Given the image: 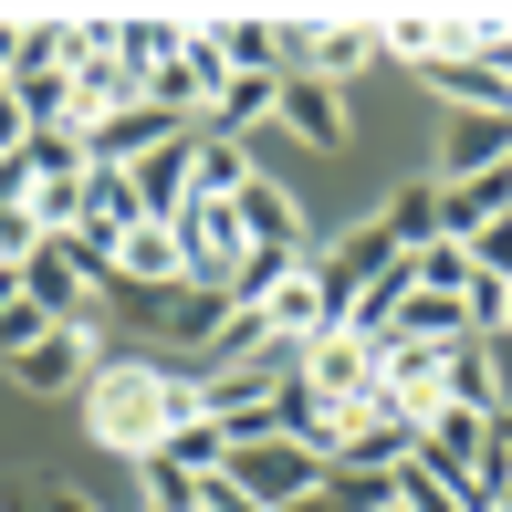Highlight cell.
<instances>
[{
	"mask_svg": "<svg viewBox=\"0 0 512 512\" xmlns=\"http://www.w3.org/2000/svg\"><path fill=\"white\" fill-rule=\"evenodd\" d=\"M115 283H126V293H178V241H168L157 220H136L126 241H115ZM115 283H105V293H115Z\"/></svg>",
	"mask_w": 512,
	"mask_h": 512,
	"instance_id": "cell-10",
	"label": "cell"
},
{
	"mask_svg": "<svg viewBox=\"0 0 512 512\" xmlns=\"http://www.w3.org/2000/svg\"><path fill=\"white\" fill-rule=\"evenodd\" d=\"M492 220H512V157L439 189V241H471V230H492Z\"/></svg>",
	"mask_w": 512,
	"mask_h": 512,
	"instance_id": "cell-8",
	"label": "cell"
},
{
	"mask_svg": "<svg viewBox=\"0 0 512 512\" xmlns=\"http://www.w3.org/2000/svg\"><path fill=\"white\" fill-rule=\"evenodd\" d=\"M387 262H398V241H387V230H377V220H356V230H345V241H335V251H304V272H314V283H324V314H335V324H345V314H356V293H366V283H377V272H387Z\"/></svg>",
	"mask_w": 512,
	"mask_h": 512,
	"instance_id": "cell-4",
	"label": "cell"
},
{
	"mask_svg": "<svg viewBox=\"0 0 512 512\" xmlns=\"http://www.w3.org/2000/svg\"><path fill=\"white\" fill-rule=\"evenodd\" d=\"M272 115H283V126L304 136V147H335V136H345V105H335V84H314V74H283Z\"/></svg>",
	"mask_w": 512,
	"mask_h": 512,
	"instance_id": "cell-13",
	"label": "cell"
},
{
	"mask_svg": "<svg viewBox=\"0 0 512 512\" xmlns=\"http://www.w3.org/2000/svg\"><path fill=\"white\" fill-rule=\"evenodd\" d=\"M42 512H95V502H84V492H53V502H42Z\"/></svg>",
	"mask_w": 512,
	"mask_h": 512,
	"instance_id": "cell-28",
	"label": "cell"
},
{
	"mask_svg": "<svg viewBox=\"0 0 512 512\" xmlns=\"http://www.w3.org/2000/svg\"><path fill=\"white\" fill-rule=\"evenodd\" d=\"M189 168H199V136H168V147H147L126 168V189H136V220H157L168 230L178 209H189Z\"/></svg>",
	"mask_w": 512,
	"mask_h": 512,
	"instance_id": "cell-6",
	"label": "cell"
},
{
	"mask_svg": "<svg viewBox=\"0 0 512 512\" xmlns=\"http://www.w3.org/2000/svg\"><path fill=\"white\" fill-rule=\"evenodd\" d=\"M11 63H21V21H0V84H11Z\"/></svg>",
	"mask_w": 512,
	"mask_h": 512,
	"instance_id": "cell-27",
	"label": "cell"
},
{
	"mask_svg": "<svg viewBox=\"0 0 512 512\" xmlns=\"http://www.w3.org/2000/svg\"><path fill=\"white\" fill-rule=\"evenodd\" d=\"M95 345H105V314H95V324H53V335H32V345L11 356V377L32 387V398H74V387L105 366Z\"/></svg>",
	"mask_w": 512,
	"mask_h": 512,
	"instance_id": "cell-3",
	"label": "cell"
},
{
	"mask_svg": "<svg viewBox=\"0 0 512 512\" xmlns=\"http://www.w3.org/2000/svg\"><path fill=\"white\" fill-rule=\"evenodd\" d=\"M209 53H220V74H283V21H199Z\"/></svg>",
	"mask_w": 512,
	"mask_h": 512,
	"instance_id": "cell-11",
	"label": "cell"
},
{
	"mask_svg": "<svg viewBox=\"0 0 512 512\" xmlns=\"http://www.w3.org/2000/svg\"><path fill=\"white\" fill-rule=\"evenodd\" d=\"M502 157H512V115H460V126H450V147H439V189H450V178L502 168Z\"/></svg>",
	"mask_w": 512,
	"mask_h": 512,
	"instance_id": "cell-12",
	"label": "cell"
},
{
	"mask_svg": "<svg viewBox=\"0 0 512 512\" xmlns=\"http://www.w3.org/2000/svg\"><path fill=\"white\" fill-rule=\"evenodd\" d=\"M398 262H408V283H418V293H450V304H471V283H481L460 241H418V251H398Z\"/></svg>",
	"mask_w": 512,
	"mask_h": 512,
	"instance_id": "cell-16",
	"label": "cell"
},
{
	"mask_svg": "<svg viewBox=\"0 0 512 512\" xmlns=\"http://www.w3.org/2000/svg\"><path fill=\"white\" fill-rule=\"evenodd\" d=\"M178 42H189V21H115V53H126L136 95H147V84H157V74L178 63Z\"/></svg>",
	"mask_w": 512,
	"mask_h": 512,
	"instance_id": "cell-15",
	"label": "cell"
},
{
	"mask_svg": "<svg viewBox=\"0 0 512 512\" xmlns=\"http://www.w3.org/2000/svg\"><path fill=\"white\" fill-rule=\"evenodd\" d=\"M230 220H241V251H304V220H293V199L272 189L262 168H251L241 199H230Z\"/></svg>",
	"mask_w": 512,
	"mask_h": 512,
	"instance_id": "cell-9",
	"label": "cell"
},
{
	"mask_svg": "<svg viewBox=\"0 0 512 512\" xmlns=\"http://www.w3.org/2000/svg\"><path fill=\"white\" fill-rule=\"evenodd\" d=\"M304 387L324 408H345V398H366V387H377V345L356 335V324H324V335L304 345Z\"/></svg>",
	"mask_w": 512,
	"mask_h": 512,
	"instance_id": "cell-5",
	"label": "cell"
},
{
	"mask_svg": "<svg viewBox=\"0 0 512 512\" xmlns=\"http://www.w3.org/2000/svg\"><path fill=\"white\" fill-rule=\"evenodd\" d=\"M136 512H157V502H136Z\"/></svg>",
	"mask_w": 512,
	"mask_h": 512,
	"instance_id": "cell-31",
	"label": "cell"
},
{
	"mask_svg": "<svg viewBox=\"0 0 512 512\" xmlns=\"http://www.w3.org/2000/svg\"><path fill=\"white\" fill-rule=\"evenodd\" d=\"M492 512H512V481H502V502H492Z\"/></svg>",
	"mask_w": 512,
	"mask_h": 512,
	"instance_id": "cell-30",
	"label": "cell"
},
{
	"mask_svg": "<svg viewBox=\"0 0 512 512\" xmlns=\"http://www.w3.org/2000/svg\"><path fill=\"white\" fill-rule=\"evenodd\" d=\"M157 460H168V471H189V481H209V471H230V429L199 408V418H178V429L157 439Z\"/></svg>",
	"mask_w": 512,
	"mask_h": 512,
	"instance_id": "cell-14",
	"label": "cell"
},
{
	"mask_svg": "<svg viewBox=\"0 0 512 512\" xmlns=\"http://www.w3.org/2000/svg\"><path fill=\"white\" fill-rule=\"evenodd\" d=\"M387 512H398V502H387Z\"/></svg>",
	"mask_w": 512,
	"mask_h": 512,
	"instance_id": "cell-32",
	"label": "cell"
},
{
	"mask_svg": "<svg viewBox=\"0 0 512 512\" xmlns=\"http://www.w3.org/2000/svg\"><path fill=\"white\" fill-rule=\"evenodd\" d=\"M387 502H398V512H460V502H450V481H429V471H418V450L387 471Z\"/></svg>",
	"mask_w": 512,
	"mask_h": 512,
	"instance_id": "cell-24",
	"label": "cell"
},
{
	"mask_svg": "<svg viewBox=\"0 0 512 512\" xmlns=\"http://www.w3.org/2000/svg\"><path fill=\"white\" fill-rule=\"evenodd\" d=\"M136 481H147V502H157V512H199V481H189V471H168L157 450L136 460Z\"/></svg>",
	"mask_w": 512,
	"mask_h": 512,
	"instance_id": "cell-25",
	"label": "cell"
},
{
	"mask_svg": "<svg viewBox=\"0 0 512 512\" xmlns=\"http://www.w3.org/2000/svg\"><path fill=\"white\" fill-rule=\"evenodd\" d=\"M11 95H21V115H32V126H74V84H63V63H21Z\"/></svg>",
	"mask_w": 512,
	"mask_h": 512,
	"instance_id": "cell-21",
	"label": "cell"
},
{
	"mask_svg": "<svg viewBox=\"0 0 512 512\" xmlns=\"http://www.w3.org/2000/svg\"><path fill=\"white\" fill-rule=\"evenodd\" d=\"M178 418H199V366L105 356L95 377H84V429H95L105 450H126V460H147L157 439L178 429Z\"/></svg>",
	"mask_w": 512,
	"mask_h": 512,
	"instance_id": "cell-1",
	"label": "cell"
},
{
	"mask_svg": "<svg viewBox=\"0 0 512 512\" xmlns=\"http://www.w3.org/2000/svg\"><path fill=\"white\" fill-rule=\"evenodd\" d=\"M439 95H460L471 115H512V74H492V63H429Z\"/></svg>",
	"mask_w": 512,
	"mask_h": 512,
	"instance_id": "cell-20",
	"label": "cell"
},
{
	"mask_svg": "<svg viewBox=\"0 0 512 512\" xmlns=\"http://www.w3.org/2000/svg\"><path fill=\"white\" fill-rule=\"evenodd\" d=\"M230 481H241L262 512H304L324 481H335V460L304 450V439H241V450H230Z\"/></svg>",
	"mask_w": 512,
	"mask_h": 512,
	"instance_id": "cell-2",
	"label": "cell"
},
{
	"mask_svg": "<svg viewBox=\"0 0 512 512\" xmlns=\"http://www.w3.org/2000/svg\"><path fill=\"white\" fill-rule=\"evenodd\" d=\"M32 335H53V324H42L32 304H21V283H11V272H0V356H21V345H32Z\"/></svg>",
	"mask_w": 512,
	"mask_h": 512,
	"instance_id": "cell-26",
	"label": "cell"
},
{
	"mask_svg": "<svg viewBox=\"0 0 512 512\" xmlns=\"http://www.w3.org/2000/svg\"><path fill=\"white\" fill-rule=\"evenodd\" d=\"M251 189V147H230V136H199V168H189V199H241Z\"/></svg>",
	"mask_w": 512,
	"mask_h": 512,
	"instance_id": "cell-18",
	"label": "cell"
},
{
	"mask_svg": "<svg viewBox=\"0 0 512 512\" xmlns=\"http://www.w3.org/2000/svg\"><path fill=\"white\" fill-rule=\"evenodd\" d=\"M492 335H512V283H502V314H492Z\"/></svg>",
	"mask_w": 512,
	"mask_h": 512,
	"instance_id": "cell-29",
	"label": "cell"
},
{
	"mask_svg": "<svg viewBox=\"0 0 512 512\" xmlns=\"http://www.w3.org/2000/svg\"><path fill=\"white\" fill-rule=\"evenodd\" d=\"M377 387L408 418H429L439 398H450V345H377Z\"/></svg>",
	"mask_w": 512,
	"mask_h": 512,
	"instance_id": "cell-7",
	"label": "cell"
},
{
	"mask_svg": "<svg viewBox=\"0 0 512 512\" xmlns=\"http://www.w3.org/2000/svg\"><path fill=\"white\" fill-rule=\"evenodd\" d=\"M450 408H471V418L502 408V387H492V335H460V345H450Z\"/></svg>",
	"mask_w": 512,
	"mask_h": 512,
	"instance_id": "cell-17",
	"label": "cell"
},
{
	"mask_svg": "<svg viewBox=\"0 0 512 512\" xmlns=\"http://www.w3.org/2000/svg\"><path fill=\"white\" fill-rule=\"evenodd\" d=\"M220 314H230V304H220V293H199V283L168 293V335H178V345H209V324H220Z\"/></svg>",
	"mask_w": 512,
	"mask_h": 512,
	"instance_id": "cell-23",
	"label": "cell"
},
{
	"mask_svg": "<svg viewBox=\"0 0 512 512\" xmlns=\"http://www.w3.org/2000/svg\"><path fill=\"white\" fill-rule=\"evenodd\" d=\"M32 178H84V126H32Z\"/></svg>",
	"mask_w": 512,
	"mask_h": 512,
	"instance_id": "cell-22",
	"label": "cell"
},
{
	"mask_svg": "<svg viewBox=\"0 0 512 512\" xmlns=\"http://www.w3.org/2000/svg\"><path fill=\"white\" fill-rule=\"evenodd\" d=\"M377 230H387V241H398V251L439 241V178H408V189H398V199L377 209Z\"/></svg>",
	"mask_w": 512,
	"mask_h": 512,
	"instance_id": "cell-19",
	"label": "cell"
}]
</instances>
